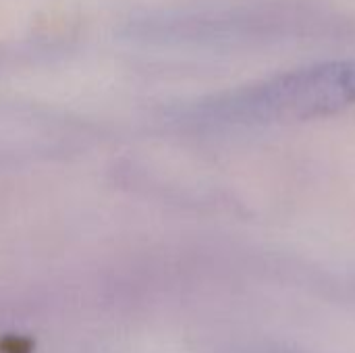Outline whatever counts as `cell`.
I'll list each match as a JSON object with an SVG mask.
<instances>
[{
    "instance_id": "1",
    "label": "cell",
    "mask_w": 355,
    "mask_h": 353,
    "mask_svg": "<svg viewBox=\"0 0 355 353\" xmlns=\"http://www.w3.org/2000/svg\"><path fill=\"white\" fill-rule=\"evenodd\" d=\"M355 104V62L327 60L270 75L223 96L212 114L241 125H281L337 114Z\"/></svg>"
}]
</instances>
